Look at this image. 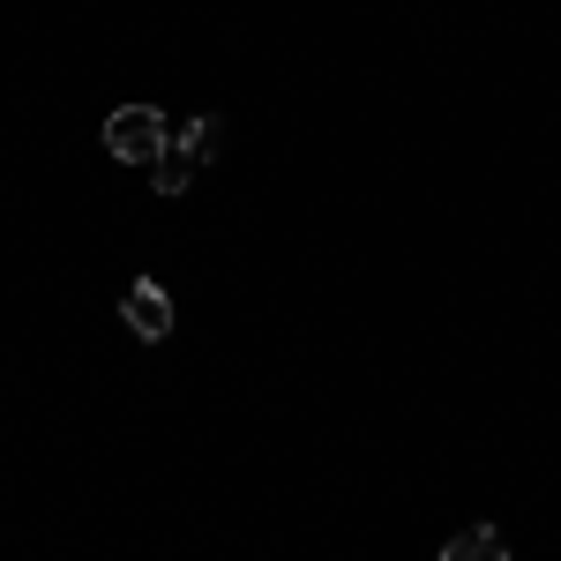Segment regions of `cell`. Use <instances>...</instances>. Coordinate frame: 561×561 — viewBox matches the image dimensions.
Wrapping results in <instances>:
<instances>
[{"instance_id": "obj_5", "label": "cell", "mask_w": 561, "mask_h": 561, "mask_svg": "<svg viewBox=\"0 0 561 561\" xmlns=\"http://www.w3.org/2000/svg\"><path fill=\"white\" fill-rule=\"evenodd\" d=\"M180 150H187L195 165H210L217 150H225V121H217V113H203V121H187V135H180Z\"/></svg>"}, {"instance_id": "obj_4", "label": "cell", "mask_w": 561, "mask_h": 561, "mask_svg": "<svg viewBox=\"0 0 561 561\" xmlns=\"http://www.w3.org/2000/svg\"><path fill=\"white\" fill-rule=\"evenodd\" d=\"M150 187H158V195H187V187H195V158H187V150L173 142V150L150 165Z\"/></svg>"}, {"instance_id": "obj_3", "label": "cell", "mask_w": 561, "mask_h": 561, "mask_svg": "<svg viewBox=\"0 0 561 561\" xmlns=\"http://www.w3.org/2000/svg\"><path fill=\"white\" fill-rule=\"evenodd\" d=\"M442 561H510V547H502L494 524H465V531L442 547Z\"/></svg>"}, {"instance_id": "obj_2", "label": "cell", "mask_w": 561, "mask_h": 561, "mask_svg": "<svg viewBox=\"0 0 561 561\" xmlns=\"http://www.w3.org/2000/svg\"><path fill=\"white\" fill-rule=\"evenodd\" d=\"M121 314H128V330L142 345H165V337H173V300H165V285H150V277H135L128 293H121Z\"/></svg>"}, {"instance_id": "obj_1", "label": "cell", "mask_w": 561, "mask_h": 561, "mask_svg": "<svg viewBox=\"0 0 561 561\" xmlns=\"http://www.w3.org/2000/svg\"><path fill=\"white\" fill-rule=\"evenodd\" d=\"M105 150H113L121 165H158V158L173 150V128H165L158 105H121V113L105 121Z\"/></svg>"}]
</instances>
